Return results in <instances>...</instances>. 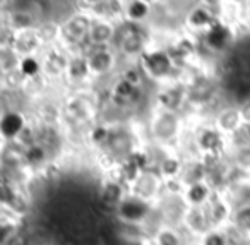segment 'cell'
<instances>
[{"instance_id": "8fae6325", "label": "cell", "mask_w": 250, "mask_h": 245, "mask_svg": "<svg viewBox=\"0 0 250 245\" xmlns=\"http://www.w3.org/2000/svg\"><path fill=\"white\" fill-rule=\"evenodd\" d=\"M201 196H202V190H195V192H194V199L195 200H197V199H201Z\"/></svg>"}, {"instance_id": "5b68a950", "label": "cell", "mask_w": 250, "mask_h": 245, "mask_svg": "<svg viewBox=\"0 0 250 245\" xmlns=\"http://www.w3.org/2000/svg\"><path fill=\"white\" fill-rule=\"evenodd\" d=\"M225 42H226V31L225 29L218 28L209 35V43H211L212 46H218L219 48V46L225 45Z\"/></svg>"}, {"instance_id": "277c9868", "label": "cell", "mask_w": 250, "mask_h": 245, "mask_svg": "<svg viewBox=\"0 0 250 245\" xmlns=\"http://www.w3.org/2000/svg\"><path fill=\"white\" fill-rule=\"evenodd\" d=\"M122 213L127 218H139L141 214L144 213V207L137 202H127L124 207H122Z\"/></svg>"}, {"instance_id": "30bf717a", "label": "cell", "mask_w": 250, "mask_h": 245, "mask_svg": "<svg viewBox=\"0 0 250 245\" xmlns=\"http://www.w3.org/2000/svg\"><path fill=\"white\" fill-rule=\"evenodd\" d=\"M29 156H31V159H40V156H43L42 151H31L29 153Z\"/></svg>"}, {"instance_id": "7a4b0ae2", "label": "cell", "mask_w": 250, "mask_h": 245, "mask_svg": "<svg viewBox=\"0 0 250 245\" xmlns=\"http://www.w3.org/2000/svg\"><path fill=\"white\" fill-rule=\"evenodd\" d=\"M2 129L7 135H12L21 129V118L18 115H7L2 122Z\"/></svg>"}, {"instance_id": "3957f363", "label": "cell", "mask_w": 250, "mask_h": 245, "mask_svg": "<svg viewBox=\"0 0 250 245\" xmlns=\"http://www.w3.org/2000/svg\"><path fill=\"white\" fill-rule=\"evenodd\" d=\"M149 69L153 70L154 74H163L165 70L168 69V60L165 55H154L149 59Z\"/></svg>"}, {"instance_id": "ba28073f", "label": "cell", "mask_w": 250, "mask_h": 245, "mask_svg": "<svg viewBox=\"0 0 250 245\" xmlns=\"http://www.w3.org/2000/svg\"><path fill=\"white\" fill-rule=\"evenodd\" d=\"M108 36V29L106 28H98L94 31V40H104Z\"/></svg>"}, {"instance_id": "52a82bcc", "label": "cell", "mask_w": 250, "mask_h": 245, "mask_svg": "<svg viewBox=\"0 0 250 245\" xmlns=\"http://www.w3.org/2000/svg\"><path fill=\"white\" fill-rule=\"evenodd\" d=\"M144 12H146V7H144L143 4H136L132 7V11H130V14H132L134 18H136V16H143Z\"/></svg>"}, {"instance_id": "6da1fadb", "label": "cell", "mask_w": 250, "mask_h": 245, "mask_svg": "<svg viewBox=\"0 0 250 245\" xmlns=\"http://www.w3.org/2000/svg\"><path fill=\"white\" fill-rule=\"evenodd\" d=\"M120 40H124V48L129 50V52L139 48V36H137V31L132 26H125V28L122 29Z\"/></svg>"}, {"instance_id": "8992f818", "label": "cell", "mask_w": 250, "mask_h": 245, "mask_svg": "<svg viewBox=\"0 0 250 245\" xmlns=\"http://www.w3.org/2000/svg\"><path fill=\"white\" fill-rule=\"evenodd\" d=\"M108 64H110V57L104 55V53H100V55H96V57H94V60H93V67H94V69H98V70L106 69Z\"/></svg>"}, {"instance_id": "9c48e42d", "label": "cell", "mask_w": 250, "mask_h": 245, "mask_svg": "<svg viewBox=\"0 0 250 245\" xmlns=\"http://www.w3.org/2000/svg\"><path fill=\"white\" fill-rule=\"evenodd\" d=\"M24 70H26V72H35V70H36V64L33 62V60H28V62L24 64Z\"/></svg>"}]
</instances>
